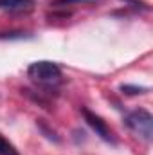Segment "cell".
Segmentation results:
<instances>
[{"mask_svg": "<svg viewBox=\"0 0 153 155\" xmlns=\"http://www.w3.org/2000/svg\"><path fill=\"white\" fill-rule=\"evenodd\" d=\"M27 78L40 88L50 92V90H56L61 83H63V74H61V69L54 63V61H47V60H41V61H34L27 67Z\"/></svg>", "mask_w": 153, "mask_h": 155, "instance_id": "obj_1", "label": "cell"}, {"mask_svg": "<svg viewBox=\"0 0 153 155\" xmlns=\"http://www.w3.org/2000/svg\"><path fill=\"white\" fill-rule=\"evenodd\" d=\"M124 124L139 139H142L146 143H151V139H153V116L148 110L139 108V110H133V112L126 114Z\"/></svg>", "mask_w": 153, "mask_h": 155, "instance_id": "obj_2", "label": "cell"}, {"mask_svg": "<svg viewBox=\"0 0 153 155\" xmlns=\"http://www.w3.org/2000/svg\"><path fill=\"white\" fill-rule=\"evenodd\" d=\"M81 114L85 117V121H86V124L96 132V135H99L103 141H106V143H112L115 144V137L114 134H112V130L108 128V124H106V121L103 119V117H99L97 114H94V112H90L88 108H81Z\"/></svg>", "mask_w": 153, "mask_h": 155, "instance_id": "obj_3", "label": "cell"}, {"mask_svg": "<svg viewBox=\"0 0 153 155\" xmlns=\"http://www.w3.org/2000/svg\"><path fill=\"white\" fill-rule=\"evenodd\" d=\"M33 5H34V0H0V9L9 13L31 11Z\"/></svg>", "mask_w": 153, "mask_h": 155, "instance_id": "obj_4", "label": "cell"}, {"mask_svg": "<svg viewBox=\"0 0 153 155\" xmlns=\"http://www.w3.org/2000/svg\"><path fill=\"white\" fill-rule=\"evenodd\" d=\"M0 155H20L18 153V150L0 134Z\"/></svg>", "mask_w": 153, "mask_h": 155, "instance_id": "obj_5", "label": "cell"}, {"mask_svg": "<svg viewBox=\"0 0 153 155\" xmlns=\"http://www.w3.org/2000/svg\"><path fill=\"white\" fill-rule=\"evenodd\" d=\"M88 2H94V0H54L50 5L52 7H70V5H81Z\"/></svg>", "mask_w": 153, "mask_h": 155, "instance_id": "obj_6", "label": "cell"}, {"mask_svg": "<svg viewBox=\"0 0 153 155\" xmlns=\"http://www.w3.org/2000/svg\"><path fill=\"white\" fill-rule=\"evenodd\" d=\"M121 90H122L124 94H130V96L148 92V88H146V87H137V85H122V87H121Z\"/></svg>", "mask_w": 153, "mask_h": 155, "instance_id": "obj_7", "label": "cell"}, {"mask_svg": "<svg viewBox=\"0 0 153 155\" xmlns=\"http://www.w3.org/2000/svg\"><path fill=\"white\" fill-rule=\"evenodd\" d=\"M122 2H128L132 7H135V9H142V11H148L150 7H148V4L146 2H142V0H122Z\"/></svg>", "mask_w": 153, "mask_h": 155, "instance_id": "obj_8", "label": "cell"}]
</instances>
